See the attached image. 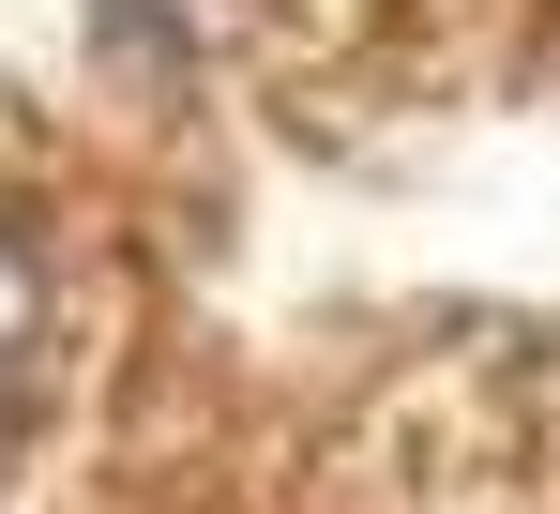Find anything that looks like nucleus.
Segmentation results:
<instances>
[{
	"mask_svg": "<svg viewBox=\"0 0 560 514\" xmlns=\"http://www.w3.org/2000/svg\"><path fill=\"white\" fill-rule=\"evenodd\" d=\"M31 348H46V257L0 227V394H15V363H31Z\"/></svg>",
	"mask_w": 560,
	"mask_h": 514,
	"instance_id": "f257e3e1",
	"label": "nucleus"
}]
</instances>
